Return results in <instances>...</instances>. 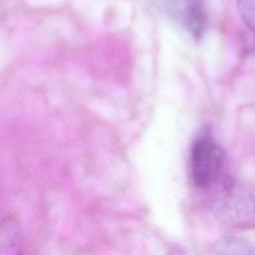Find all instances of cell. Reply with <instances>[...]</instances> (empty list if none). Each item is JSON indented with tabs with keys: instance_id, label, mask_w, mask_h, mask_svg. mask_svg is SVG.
<instances>
[{
	"instance_id": "cell-1",
	"label": "cell",
	"mask_w": 255,
	"mask_h": 255,
	"mask_svg": "<svg viewBox=\"0 0 255 255\" xmlns=\"http://www.w3.org/2000/svg\"><path fill=\"white\" fill-rule=\"evenodd\" d=\"M214 188L215 211L223 222L239 228L255 227V197L249 190L231 180Z\"/></svg>"
},
{
	"instance_id": "cell-2",
	"label": "cell",
	"mask_w": 255,
	"mask_h": 255,
	"mask_svg": "<svg viewBox=\"0 0 255 255\" xmlns=\"http://www.w3.org/2000/svg\"><path fill=\"white\" fill-rule=\"evenodd\" d=\"M224 152L209 134L199 135L190 151V175L193 184L200 189H213L221 182Z\"/></svg>"
},
{
	"instance_id": "cell-3",
	"label": "cell",
	"mask_w": 255,
	"mask_h": 255,
	"mask_svg": "<svg viewBox=\"0 0 255 255\" xmlns=\"http://www.w3.org/2000/svg\"><path fill=\"white\" fill-rule=\"evenodd\" d=\"M163 5L193 37L199 38L203 34L206 16L201 0H163Z\"/></svg>"
},
{
	"instance_id": "cell-4",
	"label": "cell",
	"mask_w": 255,
	"mask_h": 255,
	"mask_svg": "<svg viewBox=\"0 0 255 255\" xmlns=\"http://www.w3.org/2000/svg\"><path fill=\"white\" fill-rule=\"evenodd\" d=\"M0 255H19L20 228L18 223L10 218L1 224Z\"/></svg>"
},
{
	"instance_id": "cell-5",
	"label": "cell",
	"mask_w": 255,
	"mask_h": 255,
	"mask_svg": "<svg viewBox=\"0 0 255 255\" xmlns=\"http://www.w3.org/2000/svg\"><path fill=\"white\" fill-rule=\"evenodd\" d=\"M237 9L242 21L255 33V0H237Z\"/></svg>"
}]
</instances>
